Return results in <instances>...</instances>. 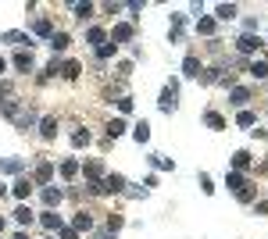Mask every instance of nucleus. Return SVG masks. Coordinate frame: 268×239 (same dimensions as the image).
Wrapping results in <instances>:
<instances>
[{
    "label": "nucleus",
    "mask_w": 268,
    "mask_h": 239,
    "mask_svg": "<svg viewBox=\"0 0 268 239\" xmlns=\"http://www.w3.org/2000/svg\"><path fill=\"white\" fill-rule=\"evenodd\" d=\"M97 193H122L125 189V178L122 175H108V178H100V186H93Z\"/></svg>",
    "instance_id": "nucleus-1"
},
{
    "label": "nucleus",
    "mask_w": 268,
    "mask_h": 239,
    "mask_svg": "<svg viewBox=\"0 0 268 239\" xmlns=\"http://www.w3.org/2000/svg\"><path fill=\"white\" fill-rule=\"evenodd\" d=\"M175 93H179V82H168V86H165V93H161V103H157L165 114L175 111Z\"/></svg>",
    "instance_id": "nucleus-2"
},
{
    "label": "nucleus",
    "mask_w": 268,
    "mask_h": 239,
    "mask_svg": "<svg viewBox=\"0 0 268 239\" xmlns=\"http://www.w3.org/2000/svg\"><path fill=\"white\" fill-rule=\"evenodd\" d=\"M50 175H54V168H50L47 161H39V164H36V171H33V182H39V186H47V182H50Z\"/></svg>",
    "instance_id": "nucleus-3"
},
{
    "label": "nucleus",
    "mask_w": 268,
    "mask_h": 239,
    "mask_svg": "<svg viewBox=\"0 0 268 239\" xmlns=\"http://www.w3.org/2000/svg\"><path fill=\"white\" fill-rule=\"evenodd\" d=\"M111 39H115V47H118V43H129V39H132V25H129V22H122V25H115V33H111Z\"/></svg>",
    "instance_id": "nucleus-4"
},
{
    "label": "nucleus",
    "mask_w": 268,
    "mask_h": 239,
    "mask_svg": "<svg viewBox=\"0 0 268 239\" xmlns=\"http://www.w3.org/2000/svg\"><path fill=\"white\" fill-rule=\"evenodd\" d=\"M258 47H261L258 36H240V39H236V50H240V54H250V50H258Z\"/></svg>",
    "instance_id": "nucleus-5"
},
{
    "label": "nucleus",
    "mask_w": 268,
    "mask_h": 239,
    "mask_svg": "<svg viewBox=\"0 0 268 239\" xmlns=\"http://www.w3.org/2000/svg\"><path fill=\"white\" fill-rule=\"evenodd\" d=\"M39 136H43V139H54V136H57V118H43Z\"/></svg>",
    "instance_id": "nucleus-6"
},
{
    "label": "nucleus",
    "mask_w": 268,
    "mask_h": 239,
    "mask_svg": "<svg viewBox=\"0 0 268 239\" xmlns=\"http://www.w3.org/2000/svg\"><path fill=\"white\" fill-rule=\"evenodd\" d=\"M61 197H65V193L57 189V186H47V189H43V204H47V207H54V204H61Z\"/></svg>",
    "instance_id": "nucleus-7"
},
{
    "label": "nucleus",
    "mask_w": 268,
    "mask_h": 239,
    "mask_svg": "<svg viewBox=\"0 0 268 239\" xmlns=\"http://www.w3.org/2000/svg\"><path fill=\"white\" fill-rule=\"evenodd\" d=\"M243 168H250V154L247 150H236L232 154V171H243Z\"/></svg>",
    "instance_id": "nucleus-8"
},
{
    "label": "nucleus",
    "mask_w": 268,
    "mask_h": 239,
    "mask_svg": "<svg viewBox=\"0 0 268 239\" xmlns=\"http://www.w3.org/2000/svg\"><path fill=\"white\" fill-rule=\"evenodd\" d=\"M0 39H4V43H18V47H33V39H29L25 33H4Z\"/></svg>",
    "instance_id": "nucleus-9"
},
{
    "label": "nucleus",
    "mask_w": 268,
    "mask_h": 239,
    "mask_svg": "<svg viewBox=\"0 0 268 239\" xmlns=\"http://www.w3.org/2000/svg\"><path fill=\"white\" fill-rule=\"evenodd\" d=\"M14 68H18V71H33V50H29V54L22 50L18 57H14Z\"/></svg>",
    "instance_id": "nucleus-10"
},
{
    "label": "nucleus",
    "mask_w": 268,
    "mask_h": 239,
    "mask_svg": "<svg viewBox=\"0 0 268 239\" xmlns=\"http://www.w3.org/2000/svg\"><path fill=\"white\" fill-rule=\"evenodd\" d=\"M247 100H250V89H243V86H232V107H243Z\"/></svg>",
    "instance_id": "nucleus-11"
},
{
    "label": "nucleus",
    "mask_w": 268,
    "mask_h": 239,
    "mask_svg": "<svg viewBox=\"0 0 268 239\" xmlns=\"http://www.w3.org/2000/svg\"><path fill=\"white\" fill-rule=\"evenodd\" d=\"M183 75H190V79H193V75H200V61H197L193 54H190L186 61H183Z\"/></svg>",
    "instance_id": "nucleus-12"
},
{
    "label": "nucleus",
    "mask_w": 268,
    "mask_h": 239,
    "mask_svg": "<svg viewBox=\"0 0 268 239\" xmlns=\"http://www.w3.org/2000/svg\"><path fill=\"white\" fill-rule=\"evenodd\" d=\"M100 175H104L100 161H89V164H86V178H93V186H100Z\"/></svg>",
    "instance_id": "nucleus-13"
},
{
    "label": "nucleus",
    "mask_w": 268,
    "mask_h": 239,
    "mask_svg": "<svg viewBox=\"0 0 268 239\" xmlns=\"http://www.w3.org/2000/svg\"><path fill=\"white\" fill-rule=\"evenodd\" d=\"M79 71H82L79 61H65V65H61V75H65V79H79Z\"/></svg>",
    "instance_id": "nucleus-14"
},
{
    "label": "nucleus",
    "mask_w": 268,
    "mask_h": 239,
    "mask_svg": "<svg viewBox=\"0 0 268 239\" xmlns=\"http://www.w3.org/2000/svg\"><path fill=\"white\" fill-rule=\"evenodd\" d=\"M204 122H207V129H226V118H222L218 111H207V114H204Z\"/></svg>",
    "instance_id": "nucleus-15"
},
{
    "label": "nucleus",
    "mask_w": 268,
    "mask_h": 239,
    "mask_svg": "<svg viewBox=\"0 0 268 239\" xmlns=\"http://www.w3.org/2000/svg\"><path fill=\"white\" fill-rule=\"evenodd\" d=\"M0 171H7V175H18V171H22V161H18V157H7V161H0Z\"/></svg>",
    "instance_id": "nucleus-16"
},
{
    "label": "nucleus",
    "mask_w": 268,
    "mask_h": 239,
    "mask_svg": "<svg viewBox=\"0 0 268 239\" xmlns=\"http://www.w3.org/2000/svg\"><path fill=\"white\" fill-rule=\"evenodd\" d=\"M29 193H33V182H29V178H18V182H14V197H18V200H25Z\"/></svg>",
    "instance_id": "nucleus-17"
},
{
    "label": "nucleus",
    "mask_w": 268,
    "mask_h": 239,
    "mask_svg": "<svg viewBox=\"0 0 268 239\" xmlns=\"http://www.w3.org/2000/svg\"><path fill=\"white\" fill-rule=\"evenodd\" d=\"M132 139H136V143H147V139H151V125L140 122L136 129H132Z\"/></svg>",
    "instance_id": "nucleus-18"
},
{
    "label": "nucleus",
    "mask_w": 268,
    "mask_h": 239,
    "mask_svg": "<svg viewBox=\"0 0 268 239\" xmlns=\"http://www.w3.org/2000/svg\"><path fill=\"white\" fill-rule=\"evenodd\" d=\"M86 39H89V43H97V50H100V47H104V39H108V33L93 25V29H89V33H86Z\"/></svg>",
    "instance_id": "nucleus-19"
},
{
    "label": "nucleus",
    "mask_w": 268,
    "mask_h": 239,
    "mask_svg": "<svg viewBox=\"0 0 268 239\" xmlns=\"http://www.w3.org/2000/svg\"><path fill=\"white\" fill-rule=\"evenodd\" d=\"M33 33H36V36H54V29H50L47 18H36V22H33Z\"/></svg>",
    "instance_id": "nucleus-20"
},
{
    "label": "nucleus",
    "mask_w": 268,
    "mask_h": 239,
    "mask_svg": "<svg viewBox=\"0 0 268 239\" xmlns=\"http://www.w3.org/2000/svg\"><path fill=\"white\" fill-rule=\"evenodd\" d=\"M226 186H229V189H236V193H240V189H243L247 182H243V175H240V171H229V175H226Z\"/></svg>",
    "instance_id": "nucleus-21"
},
{
    "label": "nucleus",
    "mask_w": 268,
    "mask_h": 239,
    "mask_svg": "<svg viewBox=\"0 0 268 239\" xmlns=\"http://www.w3.org/2000/svg\"><path fill=\"white\" fill-rule=\"evenodd\" d=\"M215 14H218L222 22H229V18H236V4H218V11H215Z\"/></svg>",
    "instance_id": "nucleus-22"
},
{
    "label": "nucleus",
    "mask_w": 268,
    "mask_h": 239,
    "mask_svg": "<svg viewBox=\"0 0 268 239\" xmlns=\"http://www.w3.org/2000/svg\"><path fill=\"white\" fill-rule=\"evenodd\" d=\"M14 221H18V225H33V211H29V207H18V211H14Z\"/></svg>",
    "instance_id": "nucleus-23"
},
{
    "label": "nucleus",
    "mask_w": 268,
    "mask_h": 239,
    "mask_svg": "<svg viewBox=\"0 0 268 239\" xmlns=\"http://www.w3.org/2000/svg\"><path fill=\"white\" fill-rule=\"evenodd\" d=\"M236 122H240L243 129H250V125L258 122V114H254V111H240V114H236Z\"/></svg>",
    "instance_id": "nucleus-24"
},
{
    "label": "nucleus",
    "mask_w": 268,
    "mask_h": 239,
    "mask_svg": "<svg viewBox=\"0 0 268 239\" xmlns=\"http://www.w3.org/2000/svg\"><path fill=\"white\" fill-rule=\"evenodd\" d=\"M50 47H54V50H65V47H68V33H54V36H50Z\"/></svg>",
    "instance_id": "nucleus-25"
},
{
    "label": "nucleus",
    "mask_w": 268,
    "mask_h": 239,
    "mask_svg": "<svg viewBox=\"0 0 268 239\" xmlns=\"http://www.w3.org/2000/svg\"><path fill=\"white\" fill-rule=\"evenodd\" d=\"M76 229H86V232H89V229H93V218H89L86 211H79V214H76Z\"/></svg>",
    "instance_id": "nucleus-26"
},
{
    "label": "nucleus",
    "mask_w": 268,
    "mask_h": 239,
    "mask_svg": "<svg viewBox=\"0 0 268 239\" xmlns=\"http://www.w3.org/2000/svg\"><path fill=\"white\" fill-rule=\"evenodd\" d=\"M250 75H254V79H268V65L265 61H254V65H250Z\"/></svg>",
    "instance_id": "nucleus-27"
},
{
    "label": "nucleus",
    "mask_w": 268,
    "mask_h": 239,
    "mask_svg": "<svg viewBox=\"0 0 268 239\" xmlns=\"http://www.w3.org/2000/svg\"><path fill=\"white\" fill-rule=\"evenodd\" d=\"M43 225H47V229L54 232V229H61V218H57L54 211H47V214H43Z\"/></svg>",
    "instance_id": "nucleus-28"
},
{
    "label": "nucleus",
    "mask_w": 268,
    "mask_h": 239,
    "mask_svg": "<svg viewBox=\"0 0 268 239\" xmlns=\"http://www.w3.org/2000/svg\"><path fill=\"white\" fill-rule=\"evenodd\" d=\"M197 33L211 36V33H215V18H200V22H197Z\"/></svg>",
    "instance_id": "nucleus-29"
},
{
    "label": "nucleus",
    "mask_w": 268,
    "mask_h": 239,
    "mask_svg": "<svg viewBox=\"0 0 268 239\" xmlns=\"http://www.w3.org/2000/svg\"><path fill=\"white\" fill-rule=\"evenodd\" d=\"M122 132H125V122H118V118H115V122L108 125V136H111V139H118Z\"/></svg>",
    "instance_id": "nucleus-30"
},
{
    "label": "nucleus",
    "mask_w": 268,
    "mask_h": 239,
    "mask_svg": "<svg viewBox=\"0 0 268 239\" xmlns=\"http://www.w3.org/2000/svg\"><path fill=\"white\" fill-rule=\"evenodd\" d=\"M72 11H76V18H89V14H93V4H72Z\"/></svg>",
    "instance_id": "nucleus-31"
},
{
    "label": "nucleus",
    "mask_w": 268,
    "mask_h": 239,
    "mask_svg": "<svg viewBox=\"0 0 268 239\" xmlns=\"http://www.w3.org/2000/svg\"><path fill=\"white\" fill-rule=\"evenodd\" d=\"M76 171H79V164H76V161H61V175H65V178H72Z\"/></svg>",
    "instance_id": "nucleus-32"
},
{
    "label": "nucleus",
    "mask_w": 268,
    "mask_h": 239,
    "mask_svg": "<svg viewBox=\"0 0 268 239\" xmlns=\"http://www.w3.org/2000/svg\"><path fill=\"white\" fill-rule=\"evenodd\" d=\"M72 143H76V146H86V143H89V132L76 129V132H72Z\"/></svg>",
    "instance_id": "nucleus-33"
},
{
    "label": "nucleus",
    "mask_w": 268,
    "mask_h": 239,
    "mask_svg": "<svg viewBox=\"0 0 268 239\" xmlns=\"http://www.w3.org/2000/svg\"><path fill=\"white\" fill-rule=\"evenodd\" d=\"M236 200H240V204H250V200H254V189H250V186H243L240 193H236Z\"/></svg>",
    "instance_id": "nucleus-34"
},
{
    "label": "nucleus",
    "mask_w": 268,
    "mask_h": 239,
    "mask_svg": "<svg viewBox=\"0 0 268 239\" xmlns=\"http://www.w3.org/2000/svg\"><path fill=\"white\" fill-rule=\"evenodd\" d=\"M204 82H222V71L218 68H207L204 71Z\"/></svg>",
    "instance_id": "nucleus-35"
},
{
    "label": "nucleus",
    "mask_w": 268,
    "mask_h": 239,
    "mask_svg": "<svg viewBox=\"0 0 268 239\" xmlns=\"http://www.w3.org/2000/svg\"><path fill=\"white\" fill-rule=\"evenodd\" d=\"M151 161H154V168H172V161H168V157H161V154H154Z\"/></svg>",
    "instance_id": "nucleus-36"
},
{
    "label": "nucleus",
    "mask_w": 268,
    "mask_h": 239,
    "mask_svg": "<svg viewBox=\"0 0 268 239\" xmlns=\"http://www.w3.org/2000/svg\"><path fill=\"white\" fill-rule=\"evenodd\" d=\"M108 229H111V232L122 229V214H111V218H108Z\"/></svg>",
    "instance_id": "nucleus-37"
},
{
    "label": "nucleus",
    "mask_w": 268,
    "mask_h": 239,
    "mask_svg": "<svg viewBox=\"0 0 268 239\" xmlns=\"http://www.w3.org/2000/svg\"><path fill=\"white\" fill-rule=\"evenodd\" d=\"M115 50H118V47H115V43H104V47H100V50H97V54H100V57H111V54H115Z\"/></svg>",
    "instance_id": "nucleus-38"
},
{
    "label": "nucleus",
    "mask_w": 268,
    "mask_h": 239,
    "mask_svg": "<svg viewBox=\"0 0 268 239\" xmlns=\"http://www.w3.org/2000/svg\"><path fill=\"white\" fill-rule=\"evenodd\" d=\"M118 111L129 114V111H132V100H129V97H122V100H118Z\"/></svg>",
    "instance_id": "nucleus-39"
},
{
    "label": "nucleus",
    "mask_w": 268,
    "mask_h": 239,
    "mask_svg": "<svg viewBox=\"0 0 268 239\" xmlns=\"http://www.w3.org/2000/svg\"><path fill=\"white\" fill-rule=\"evenodd\" d=\"M200 189L204 193H215V186H211V178H207V175H200Z\"/></svg>",
    "instance_id": "nucleus-40"
},
{
    "label": "nucleus",
    "mask_w": 268,
    "mask_h": 239,
    "mask_svg": "<svg viewBox=\"0 0 268 239\" xmlns=\"http://www.w3.org/2000/svg\"><path fill=\"white\" fill-rule=\"evenodd\" d=\"M4 97H11V86H0V107H4V103H7Z\"/></svg>",
    "instance_id": "nucleus-41"
},
{
    "label": "nucleus",
    "mask_w": 268,
    "mask_h": 239,
    "mask_svg": "<svg viewBox=\"0 0 268 239\" xmlns=\"http://www.w3.org/2000/svg\"><path fill=\"white\" fill-rule=\"evenodd\" d=\"M61 239H76V229H61Z\"/></svg>",
    "instance_id": "nucleus-42"
},
{
    "label": "nucleus",
    "mask_w": 268,
    "mask_h": 239,
    "mask_svg": "<svg viewBox=\"0 0 268 239\" xmlns=\"http://www.w3.org/2000/svg\"><path fill=\"white\" fill-rule=\"evenodd\" d=\"M97 239H115V232H111V229H104V232H97Z\"/></svg>",
    "instance_id": "nucleus-43"
},
{
    "label": "nucleus",
    "mask_w": 268,
    "mask_h": 239,
    "mask_svg": "<svg viewBox=\"0 0 268 239\" xmlns=\"http://www.w3.org/2000/svg\"><path fill=\"white\" fill-rule=\"evenodd\" d=\"M258 214H268V200H261V204H258Z\"/></svg>",
    "instance_id": "nucleus-44"
},
{
    "label": "nucleus",
    "mask_w": 268,
    "mask_h": 239,
    "mask_svg": "<svg viewBox=\"0 0 268 239\" xmlns=\"http://www.w3.org/2000/svg\"><path fill=\"white\" fill-rule=\"evenodd\" d=\"M4 68H7V61H4V57H0V71H4Z\"/></svg>",
    "instance_id": "nucleus-45"
},
{
    "label": "nucleus",
    "mask_w": 268,
    "mask_h": 239,
    "mask_svg": "<svg viewBox=\"0 0 268 239\" xmlns=\"http://www.w3.org/2000/svg\"><path fill=\"white\" fill-rule=\"evenodd\" d=\"M14 239H29V236H25V232H18V236H14Z\"/></svg>",
    "instance_id": "nucleus-46"
},
{
    "label": "nucleus",
    "mask_w": 268,
    "mask_h": 239,
    "mask_svg": "<svg viewBox=\"0 0 268 239\" xmlns=\"http://www.w3.org/2000/svg\"><path fill=\"white\" fill-rule=\"evenodd\" d=\"M0 232H4V218H0Z\"/></svg>",
    "instance_id": "nucleus-47"
}]
</instances>
